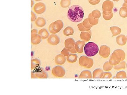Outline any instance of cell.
<instances>
[{"label":"cell","instance_id":"46","mask_svg":"<svg viewBox=\"0 0 127 95\" xmlns=\"http://www.w3.org/2000/svg\"><path fill=\"white\" fill-rule=\"evenodd\" d=\"M123 6H125V7H127V3H124L123 4Z\"/></svg>","mask_w":127,"mask_h":95},{"label":"cell","instance_id":"38","mask_svg":"<svg viewBox=\"0 0 127 95\" xmlns=\"http://www.w3.org/2000/svg\"><path fill=\"white\" fill-rule=\"evenodd\" d=\"M113 16V13H112L110 15H103V17L105 20L108 21L111 20Z\"/></svg>","mask_w":127,"mask_h":95},{"label":"cell","instance_id":"27","mask_svg":"<svg viewBox=\"0 0 127 95\" xmlns=\"http://www.w3.org/2000/svg\"><path fill=\"white\" fill-rule=\"evenodd\" d=\"M88 21L90 24L93 25H97L98 23V19L94 18L92 15V13H90L88 16Z\"/></svg>","mask_w":127,"mask_h":95},{"label":"cell","instance_id":"43","mask_svg":"<svg viewBox=\"0 0 127 95\" xmlns=\"http://www.w3.org/2000/svg\"><path fill=\"white\" fill-rule=\"evenodd\" d=\"M103 11V15H110L112 13V10L111 11L107 12Z\"/></svg>","mask_w":127,"mask_h":95},{"label":"cell","instance_id":"5","mask_svg":"<svg viewBox=\"0 0 127 95\" xmlns=\"http://www.w3.org/2000/svg\"><path fill=\"white\" fill-rule=\"evenodd\" d=\"M122 61V57L118 52L114 51L111 54L109 62L111 65L115 66Z\"/></svg>","mask_w":127,"mask_h":95},{"label":"cell","instance_id":"1","mask_svg":"<svg viewBox=\"0 0 127 95\" xmlns=\"http://www.w3.org/2000/svg\"><path fill=\"white\" fill-rule=\"evenodd\" d=\"M84 10L81 6L74 5L69 8L67 16L71 21L76 23L82 21L84 17Z\"/></svg>","mask_w":127,"mask_h":95},{"label":"cell","instance_id":"8","mask_svg":"<svg viewBox=\"0 0 127 95\" xmlns=\"http://www.w3.org/2000/svg\"><path fill=\"white\" fill-rule=\"evenodd\" d=\"M111 53V49L110 47L106 45H103L100 47L99 50V54L100 56L103 58H107L109 57Z\"/></svg>","mask_w":127,"mask_h":95},{"label":"cell","instance_id":"37","mask_svg":"<svg viewBox=\"0 0 127 95\" xmlns=\"http://www.w3.org/2000/svg\"><path fill=\"white\" fill-rule=\"evenodd\" d=\"M112 75L111 72H104V74L102 79H110L112 78Z\"/></svg>","mask_w":127,"mask_h":95},{"label":"cell","instance_id":"53","mask_svg":"<svg viewBox=\"0 0 127 95\" xmlns=\"http://www.w3.org/2000/svg\"><path fill=\"white\" fill-rule=\"evenodd\" d=\"M126 79H127V77H126Z\"/></svg>","mask_w":127,"mask_h":95},{"label":"cell","instance_id":"13","mask_svg":"<svg viewBox=\"0 0 127 95\" xmlns=\"http://www.w3.org/2000/svg\"><path fill=\"white\" fill-rule=\"evenodd\" d=\"M85 42L84 41H78L75 43V47L77 52L79 53H83V48L85 45Z\"/></svg>","mask_w":127,"mask_h":95},{"label":"cell","instance_id":"9","mask_svg":"<svg viewBox=\"0 0 127 95\" xmlns=\"http://www.w3.org/2000/svg\"><path fill=\"white\" fill-rule=\"evenodd\" d=\"M46 7L45 5L42 2L37 3L34 6L33 10L37 14H41L45 11Z\"/></svg>","mask_w":127,"mask_h":95},{"label":"cell","instance_id":"36","mask_svg":"<svg viewBox=\"0 0 127 95\" xmlns=\"http://www.w3.org/2000/svg\"><path fill=\"white\" fill-rule=\"evenodd\" d=\"M70 49H67L66 47L64 48L61 51V54L63 55L64 56H67L70 54Z\"/></svg>","mask_w":127,"mask_h":95},{"label":"cell","instance_id":"11","mask_svg":"<svg viewBox=\"0 0 127 95\" xmlns=\"http://www.w3.org/2000/svg\"><path fill=\"white\" fill-rule=\"evenodd\" d=\"M114 7L113 2L109 0H106L102 4V10L109 12L112 10Z\"/></svg>","mask_w":127,"mask_h":95},{"label":"cell","instance_id":"15","mask_svg":"<svg viewBox=\"0 0 127 95\" xmlns=\"http://www.w3.org/2000/svg\"><path fill=\"white\" fill-rule=\"evenodd\" d=\"M104 71L102 69L97 68L93 72V78L95 79H102L104 74Z\"/></svg>","mask_w":127,"mask_h":95},{"label":"cell","instance_id":"33","mask_svg":"<svg viewBox=\"0 0 127 95\" xmlns=\"http://www.w3.org/2000/svg\"><path fill=\"white\" fill-rule=\"evenodd\" d=\"M77 26L78 27V30L81 32L88 31L90 30L91 29V28H86L84 27L83 23L78 24L77 25Z\"/></svg>","mask_w":127,"mask_h":95},{"label":"cell","instance_id":"10","mask_svg":"<svg viewBox=\"0 0 127 95\" xmlns=\"http://www.w3.org/2000/svg\"><path fill=\"white\" fill-rule=\"evenodd\" d=\"M48 43L52 46H56L60 42V38L56 34H52L50 35L47 40Z\"/></svg>","mask_w":127,"mask_h":95},{"label":"cell","instance_id":"47","mask_svg":"<svg viewBox=\"0 0 127 95\" xmlns=\"http://www.w3.org/2000/svg\"><path fill=\"white\" fill-rule=\"evenodd\" d=\"M113 79H117V76H114L113 77Z\"/></svg>","mask_w":127,"mask_h":95},{"label":"cell","instance_id":"26","mask_svg":"<svg viewBox=\"0 0 127 95\" xmlns=\"http://www.w3.org/2000/svg\"><path fill=\"white\" fill-rule=\"evenodd\" d=\"M74 33V30L71 26H67L64 30L63 34L66 36L72 35Z\"/></svg>","mask_w":127,"mask_h":95},{"label":"cell","instance_id":"18","mask_svg":"<svg viewBox=\"0 0 127 95\" xmlns=\"http://www.w3.org/2000/svg\"><path fill=\"white\" fill-rule=\"evenodd\" d=\"M78 78L79 79H91L93 78L92 72L89 70H84L82 71Z\"/></svg>","mask_w":127,"mask_h":95},{"label":"cell","instance_id":"14","mask_svg":"<svg viewBox=\"0 0 127 95\" xmlns=\"http://www.w3.org/2000/svg\"><path fill=\"white\" fill-rule=\"evenodd\" d=\"M90 61V58L86 56H82L80 57L79 60V65L82 67H86L88 65Z\"/></svg>","mask_w":127,"mask_h":95},{"label":"cell","instance_id":"2","mask_svg":"<svg viewBox=\"0 0 127 95\" xmlns=\"http://www.w3.org/2000/svg\"><path fill=\"white\" fill-rule=\"evenodd\" d=\"M84 51L87 56L93 57L97 54L99 51V48L94 42H89L85 45Z\"/></svg>","mask_w":127,"mask_h":95},{"label":"cell","instance_id":"44","mask_svg":"<svg viewBox=\"0 0 127 95\" xmlns=\"http://www.w3.org/2000/svg\"><path fill=\"white\" fill-rule=\"evenodd\" d=\"M31 75L32 79H37V77L35 75L34 71H32Z\"/></svg>","mask_w":127,"mask_h":95},{"label":"cell","instance_id":"48","mask_svg":"<svg viewBox=\"0 0 127 95\" xmlns=\"http://www.w3.org/2000/svg\"><path fill=\"white\" fill-rule=\"evenodd\" d=\"M113 0L114 1H117H117H119L120 0Z\"/></svg>","mask_w":127,"mask_h":95},{"label":"cell","instance_id":"23","mask_svg":"<svg viewBox=\"0 0 127 95\" xmlns=\"http://www.w3.org/2000/svg\"><path fill=\"white\" fill-rule=\"evenodd\" d=\"M110 30H111L112 34V37L118 35L120 34L122 32L121 28L118 26H111L110 27Z\"/></svg>","mask_w":127,"mask_h":95},{"label":"cell","instance_id":"22","mask_svg":"<svg viewBox=\"0 0 127 95\" xmlns=\"http://www.w3.org/2000/svg\"><path fill=\"white\" fill-rule=\"evenodd\" d=\"M41 61L38 59H32L31 62V70H34L39 67L41 65Z\"/></svg>","mask_w":127,"mask_h":95},{"label":"cell","instance_id":"6","mask_svg":"<svg viewBox=\"0 0 127 95\" xmlns=\"http://www.w3.org/2000/svg\"><path fill=\"white\" fill-rule=\"evenodd\" d=\"M37 33V30L36 29L32 30L31 42L32 45H37L40 44L42 40L41 36Z\"/></svg>","mask_w":127,"mask_h":95},{"label":"cell","instance_id":"51","mask_svg":"<svg viewBox=\"0 0 127 95\" xmlns=\"http://www.w3.org/2000/svg\"><path fill=\"white\" fill-rule=\"evenodd\" d=\"M126 66H127V65H126Z\"/></svg>","mask_w":127,"mask_h":95},{"label":"cell","instance_id":"42","mask_svg":"<svg viewBox=\"0 0 127 95\" xmlns=\"http://www.w3.org/2000/svg\"><path fill=\"white\" fill-rule=\"evenodd\" d=\"M70 52L72 54H76L77 52L76 50L75 49V47H74L72 48V49H70Z\"/></svg>","mask_w":127,"mask_h":95},{"label":"cell","instance_id":"30","mask_svg":"<svg viewBox=\"0 0 127 95\" xmlns=\"http://www.w3.org/2000/svg\"><path fill=\"white\" fill-rule=\"evenodd\" d=\"M71 4L70 0H61L60 3L61 6L64 8L69 7Z\"/></svg>","mask_w":127,"mask_h":95},{"label":"cell","instance_id":"20","mask_svg":"<svg viewBox=\"0 0 127 95\" xmlns=\"http://www.w3.org/2000/svg\"><path fill=\"white\" fill-rule=\"evenodd\" d=\"M35 24L38 27H42L46 24V20L43 17H39L37 18L35 21Z\"/></svg>","mask_w":127,"mask_h":95},{"label":"cell","instance_id":"19","mask_svg":"<svg viewBox=\"0 0 127 95\" xmlns=\"http://www.w3.org/2000/svg\"><path fill=\"white\" fill-rule=\"evenodd\" d=\"M75 43L76 42L74 39L72 38H68L66 39L64 44H65V47L66 48L69 49H70L73 48L75 47Z\"/></svg>","mask_w":127,"mask_h":95},{"label":"cell","instance_id":"21","mask_svg":"<svg viewBox=\"0 0 127 95\" xmlns=\"http://www.w3.org/2000/svg\"><path fill=\"white\" fill-rule=\"evenodd\" d=\"M38 34L41 36L42 40H45L49 37L50 34L46 29H42L40 30L38 32Z\"/></svg>","mask_w":127,"mask_h":95},{"label":"cell","instance_id":"29","mask_svg":"<svg viewBox=\"0 0 127 95\" xmlns=\"http://www.w3.org/2000/svg\"><path fill=\"white\" fill-rule=\"evenodd\" d=\"M113 65L109 63V61L105 62L103 64V70L105 71H111L113 68Z\"/></svg>","mask_w":127,"mask_h":95},{"label":"cell","instance_id":"3","mask_svg":"<svg viewBox=\"0 0 127 95\" xmlns=\"http://www.w3.org/2000/svg\"><path fill=\"white\" fill-rule=\"evenodd\" d=\"M63 26V22L61 20H58L50 24L48 27V30L51 34H57L61 31Z\"/></svg>","mask_w":127,"mask_h":95},{"label":"cell","instance_id":"40","mask_svg":"<svg viewBox=\"0 0 127 95\" xmlns=\"http://www.w3.org/2000/svg\"><path fill=\"white\" fill-rule=\"evenodd\" d=\"M94 65V61L93 59L92 58H90V61H89V63L88 65L87 66L86 68H91Z\"/></svg>","mask_w":127,"mask_h":95},{"label":"cell","instance_id":"31","mask_svg":"<svg viewBox=\"0 0 127 95\" xmlns=\"http://www.w3.org/2000/svg\"><path fill=\"white\" fill-rule=\"evenodd\" d=\"M127 74L126 72L124 71H120L118 72L116 74L117 79H126Z\"/></svg>","mask_w":127,"mask_h":95},{"label":"cell","instance_id":"4","mask_svg":"<svg viewBox=\"0 0 127 95\" xmlns=\"http://www.w3.org/2000/svg\"><path fill=\"white\" fill-rule=\"evenodd\" d=\"M52 72L53 75L56 77H62L66 74L65 69L61 66H57L52 68Z\"/></svg>","mask_w":127,"mask_h":95},{"label":"cell","instance_id":"12","mask_svg":"<svg viewBox=\"0 0 127 95\" xmlns=\"http://www.w3.org/2000/svg\"><path fill=\"white\" fill-rule=\"evenodd\" d=\"M92 35L91 30L88 31H82L80 34V38L84 41L87 42L91 40Z\"/></svg>","mask_w":127,"mask_h":95},{"label":"cell","instance_id":"32","mask_svg":"<svg viewBox=\"0 0 127 95\" xmlns=\"http://www.w3.org/2000/svg\"><path fill=\"white\" fill-rule=\"evenodd\" d=\"M92 15L94 18L99 19L101 17V13L100 11L98 10H95L92 11Z\"/></svg>","mask_w":127,"mask_h":95},{"label":"cell","instance_id":"49","mask_svg":"<svg viewBox=\"0 0 127 95\" xmlns=\"http://www.w3.org/2000/svg\"><path fill=\"white\" fill-rule=\"evenodd\" d=\"M124 2L127 4V0H124Z\"/></svg>","mask_w":127,"mask_h":95},{"label":"cell","instance_id":"25","mask_svg":"<svg viewBox=\"0 0 127 95\" xmlns=\"http://www.w3.org/2000/svg\"><path fill=\"white\" fill-rule=\"evenodd\" d=\"M126 62L123 61L120 62V63L117 65L114 66V69L116 70H124L126 68Z\"/></svg>","mask_w":127,"mask_h":95},{"label":"cell","instance_id":"39","mask_svg":"<svg viewBox=\"0 0 127 95\" xmlns=\"http://www.w3.org/2000/svg\"><path fill=\"white\" fill-rule=\"evenodd\" d=\"M100 0H89V2L93 5H97L100 2Z\"/></svg>","mask_w":127,"mask_h":95},{"label":"cell","instance_id":"7","mask_svg":"<svg viewBox=\"0 0 127 95\" xmlns=\"http://www.w3.org/2000/svg\"><path fill=\"white\" fill-rule=\"evenodd\" d=\"M34 71L37 79H47L48 77L47 72L42 67H39L36 68Z\"/></svg>","mask_w":127,"mask_h":95},{"label":"cell","instance_id":"41","mask_svg":"<svg viewBox=\"0 0 127 95\" xmlns=\"http://www.w3.org/2000/svg\"><path fill=\"white\" fill-rule=\"evenodd\" d=\"M31 22H34L35 21L36 19V16L35 14H34L32 11L31 12Z\"/></svg>","mask_w":127,"mask_h":95},{"label":"cell","instance_id":"28","mask_svg":"<svg viewBox=\"0 0 127 95\" xmlns=\"http://www.w3.org/2000/svg\"><path fill=\"white\" fill-rule=\"evenodd\" d=\"M119 14L121 17L125 18L127 17V7L122 6L119 10Z\"/></svg>","mask_w":127,"mask_h":95},{"label":"cell","instance_id":"50","mask_svg":"<svg viewBox=\"0 0 127 95\" xmlns=\"http://www.w3.org/2000/svg\"><path fill=\"white\" fill-rule=\"evenodd\" d=\"M34 0L36 1H40L42 0Z\"/></svg>","mask_w":127,"mask_h":95},{"label":"cell","instance_id":"35","mask_svg":"<svg viewBox=\"0 0 127 95\" xmlns=\"http://www.w3.org/2000/svg\"><path fill=\"white\" fill-rule=\"evenodd\" d=\"M82 23L84 27L86 28H91L94 26L93 25L89 23L88 21V18L85 19Z\"/></svg>","mask_w":127,"mask_h":95},{"label":"cell","instance_id":"34","mask_svg":"<svg viewBox=\"0 0 127 95\" xmlns=\"http://www.w3.org/2000/svg\"><path fill=\"white\" fill-rule=\"evenodd\" d=\"M114 51H116V52L119 53V54L122 57V61H123L125 60L126 54H125V52H124V51L123 50L120 49H117L115 50Z\"/></svg>","mask_w":127,"mask_h":95},{"label":"cell","instance_id":"52","mask_svg":"<svg viewBox=\"0 0 127 95\" xmlns=\"http://www.w3.org/2000/svg\"></svg>","mask_w":127,"mask_h":95},{"label":"cell","instance_id":"17","mask_svg":"<svg viewBox=\"0 0 127 95\" xmlns=\"http://www.w3.org/2000/svg\"><path fill=\"white\" fill-rule=\"evenodd\" d=\"M66 60L65 57L62 54H59L55 57V63L57 65H63L66 62Z\"/></svg>","mask_w":127,"mask_h":95},{"label":"cell","instance_id":"16","mask_svg":"<svg viewBox=\"0 0 127 95\" xmlns=\"http://www.w3.org/2000/svg\"><path fill=\"white\" fill-rule=\"evenodd\" d=\"M116 42L119 46H124L127 42V36L123 34L119 35L116 38Z\"/></svg>","mask_w":127,"mask_h":95},{"label":"cell","instance_id":"24","mask_svg":"<svg viewBox=\"0 0 127 95\" xmlns=\"http://www.w3.org/2000/svg\"><path fill=\"white\" fill-rule=\"evenodd\" d=\"M78 58L77 55L76 54H70L67 56L66 60L70 63H73L76 62Z\"/></svg>","mask_w":127,"mask_h":95},{"label":"cell","instance_id":"45","mask_svg":"<svg viewBox=\"0 0 127 95\" xmlns=\"http://www.w3.org/2000/svg\"><path fill=\"white\" fill-rule=\"evenodd\" d=\"M31 7H32L33 6V5H34V1L32 0H31Z\"/></svg>","mask_w":127,"mask_h":95}]
</instances>
